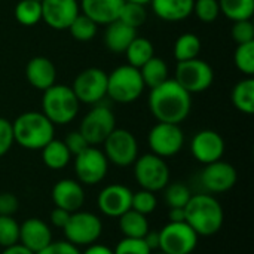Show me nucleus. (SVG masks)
Instances as JSON below:
<instances>
[{"instance_id": "20", "label": "nucleus", "mask_w": 254, "mask_h": 254, "mask_svg": "<svg viewBox=\"0 0 254 254\" xmlns=\"http://www.w3.org/2000/svg\"><path fill=\"white\" fill-rule=\"evenodd\" d=\"M18 243L34 254L39 253L52 243V231L46 222L37 217H30L19 225Z\"/></svg>"}, {"instance_id": "34", "label": "nucleus", "mask_w": 254, "mask_h": 254, "mask_svg": "<svg viewBox=\"0 0 254 254\" xmlns=\"http://www.w3.org/2000/svg\"><path fill=\"white\" fill-rule=\"evenodd\" d=\"M67 30L70 31V34H71V37L74 40H77V42H89L97 36L98 24L94 22L86 15L79 13Z\"/></svg>"}, {"instance_id": "7", "label": "nucleus", "mask_w": 254, "mask_h": 254, "mask_svg": "<svg viewBox=\"0 0 254 254\" xmlns=\"http://www.w3.org/2000/svg\"><path fill=\"white\" fill-rule=\"evenodd\" d=\"M65 241L76 247H88L95 244L103 234L101 219L91 211H74L70 214L67 225L64 226Z\"/></svg>"}, {"instance_id": "45", "label": "nucleus", "mask_w": 254, "mask_h": 254, "mask_svg": "<svg viewBox=\"0 0 254 254\" xmlns=\"http://www.w3.org/2000/svg\"><path fill=\"white\" fill-rule=\"evenodd\" d=\"M36 254H80L79 247L70 244L68 241H52L46 249Z\"/></svg>"}, {"instance_id": "40", "label": "nucleus", "mask_w": 254, "mask_h": 254, "mask_svg": "<svg viewBox=\"0 0 254 254\" xmlns=\"http://www.w3.org/2000/svg\"><path fill=\"white\" fill-rule=\"evenodd\" d=\"M232 39L238 43H250L254 42V24L252 19H241L235 21L232 28H231Z\"/></svg>"}, {"instance_id": "10", "label": "nucleus", "mask_w": 254, "mask_h": 254, "mask_svg": "<svg viewBox=\"0 0 254 254\" xmlns=\"http://www.w3.org/2000/svg\"><path fill=\"white\" fill-rule=\"evenodd\" d=\"M109 171V161L101 149L88 146L83 152L74 156L76 180L85 186L100 185Z\"/></svg>"}, {"instance_id": "1", "label": "nucleus", "mask_w": 254, "mask_h": 254, "mask_svg": "<svg viewBox=\"0 0 254 254\" xmlns=\"http://www.w3.org/2000/svg\"><path fill=\"white\" fill-rule=\"evenodd\" d=\"M149 109L158 122L180 125L190 113L192 95L174 79H168L150 89Z\"/></svg>"}, {"instance_id": "42", "label": "nucleus", "mask_w": 254, "mask_h": 254, "mask_svg": "<svg viewBox=\"0 0 254 254\" xmlns=\"http://www.w3.org/2000/svg\"><path fill=\"white\" fill-rule=\"evenodd\" d=\"M15 143L13 140V131H12V122H9L4 118H0V158H3Z\"/></svg>"}, {"instance_id": "39", "label": "nucleus", "mask_w": 254, "mask_h": 254, "mask_svg": "<svg viewBox=\"0 0 254 254\" xmlns=\"http://www.w3.org/2000/svg\"><path fill=\"white\" fill-rule=\"evenodd\" d=\"M202 22H213L220 15L219 0H193V12Z\"/></svg>"}, {"instance_id": "13", "label": "nucleus", "mask_w": 254, "mask_h": 254, "mask_svg": "<svg viewBox=\"0 0 254 254\" xmlns=\"http://www.w3.org/2000/svg\"><path fill=\"white\" fill-rule=\"evenodd\" d=\"M79 103L98 104L107 95V73L98 67L82 70L70 86Z\"/></svg>"}, {"instance_id": "25", "label": "nucleus", "mask_w": 254, "mask_h": 254, "mask_svg": "<svg viewBox=\"0 0 254 254\" xmlns=\"http://www.w3.org/2000/svg\"><path fill=\"white\" fill-rule=\"evenodd\" d=\"M42 161L43 164L54 171H60L65 168L71 161V153L65 147L63 140L52 138L43 149H42Z\"/></svg>"}, {"instance_id": "51", "label": "nucleus", "mask_w": 254, "mask_h": 254, "mask_svg": "<svg viewBox=\"0 0 254 254\" xmlns=\"http://www.w3.org/2000/svg\"><path fill=\"white\" fill-rule=\"evenodd\" d=\"M125 1H131V3H137V4H143V6H146V4H150V1H152V0H125Z\"/></svg>"}, {"instance_id": "35", "label": "nucleus", "mask_w": 254, "mask_h": 254, "mask_svg": "<svg viewBox=\"0 0 254 254\" xmlns=\"http://www.w3.org/2000/svg\"><path fill=\"white\" fill-rule=\"evenodd\" d=\"M119 21H122L124 24L132 27V28H138L141 27L146 19H147V12H146V6L143 4H137V3H131V1H125L121 12H119V16H118Z\"/></svg>"}, {"instance_id": "3", "label": "nucleus", "mask_w": 254, "mask_h": 254, "mask_svg": "<svg viewBox=\"0 0 254 254\" xmlns=\"http://www.w3.org/2000/svg\"><path fill=\"white\" fill-rule=\"evenodd\" d=\"M13 140L27 150H42L55 138V125L42 112L21 113L12 122Z\"/></svg>"}, {"instance_id": "49", "label": "nucleus", "mask_w": 254, "mask_h": 254, "mask_svg": "<svg viewBox=\"0 0 254 254\" xmlns=\"http://www.w3.org/2000/svg\"><path fill=\"white\" fill-rule=\"evenodd\" d=\"M0 254H34L33 252H30L28 249H25L24 246H21L19 243L18 244H13L10 247H4L3 252Z\"/></svg>"}, {"instance_id": "16", "label": "nucleus", "mask_w": 254, "mask_h": 254, "mask_svg": "<svg viewBox=\"0 0 254 254\" xmlns=\"http://www.w3.org/2000/svg\"><path fill=\"white\" fill-rule=\"evenodd\" d=\"M225 147L223 137L213 129H201L190 141L192 156L204 165L220 161L225 155Z\"/></svg>"}, {"instance_id": "2", "label": "nucleus", "mask_w": 254, "mask_h": 254, "mask_svg": "<svg viewBox=\"0 0 254 254\" xmlns=\"http://www.w3.org/2000/svg\"><path fill=\"white\" fill-rule=\"evenodd\" d=\"M186 223L198 237H213L220 232L225 223V211L217 198L210 193L192 195L185 207Z\"/></svg>"}, {"instance_id": "54", "label": "nucleus", "mask_w": 254, "mask_h": 254, "mask_svg": "<svg viewBox=\"0 0 254 254\" xmlns=\"http://www.w3.org/2000/svg\"><path fill=\"white\" fill-rule=\"evenodd\" d=\"M190 254H195V253H190Z\"/></svg>"}, {"instance_id": "37", "label": "nucleus", "mask_w": 254, "mask_h": 254, "mask_svg": "<svg viewBox=\"0 0 254 254\" xmlns=\"http://www.w3.org/2000/svg\"><path fill=\"white\" fill-rule=\"evenodd\" d=\"M158 207V198L155 192L140 189L138 192H132V201H131V210L149 216L152 214Z\"/></svg>"}, {"instance_id": "33", "label": "nucleus", "mask_w": 254, "mask_h": 254, "mask_svg": "<svg viewBox=\"0 0 254 254\" xmlns=\"http://www.w3.org/2000/svg\"><path fill=\"white\" fill-rule=\"evenodd\" d=\"M190 198L192 192L185 183H168L164 188V201L168 208H185Z\"/></svg>"}, {"instance_id": "8", "label": "nucleus", "mask_w": 254, "mask_h": 254, "mask_svg": "<svg viewBox=\"0 0 254 254\" xmlns=\"http://www.w3.org/2000/svg\"><path fill=\"white\" fill-rule=\"evenodd\" d=\"M174 80L190 95L207 91L214 82V71L208 63L199 58L180 61L176 67Z\"/></svg>"}, {"instance_id": "23", "label": "nucleus", "mask_w": 254, "mask_h": 254, "mask_svg": "<svg viewBox=\"0 0 254 254\" xmlns=\"http://www.w3.org/2000/svg\"><path fill=\"white\" fill-rule=\"evenodd\" d=\"M135 36H137L135 28L116 19L107 24L106 33H104V45L110 52L124 54L127 48L129 46V43L135 39Z\"/></svg>"}, {"instance_id": "15", "label": "nucleus", "mask_w": 254, "mask_h": 254, "mask_svg": "<svg viewBox=\"0 0 254 254\" xmlns=\"http://www.w3.org/2000/svg\"><path fill=\"white\" fill-rule=\"evenodd\" d=\"M199 180L208 193H225L237 185L238 173L234 165L220 159L207 164L201 171Z\"/></svg>"}, {"instance_id": "53", "label": "nucleus", "mask_w": 254, "mask_h": 254, "mask_svg": "<svg viewBox=\"0 0 254 254\" xmlns=\"http://www.w3.org/2000/svg\"><path fill=\"white\" fill-rule=\"evenodd\" d=\"M37 1H42V0H37Z\"/></svg>"}, {"instance_id": "22", "label": "nucleus", "mask_w": 254, "mask_h": 254, "mask_svg": "<svg viewBox=\"0 0 254 254\" xmlns=\"http://www.w3.org/2000/svg\"><path fill=\"white\" fill-rule=\"evenodd\" d=\"M125 0H80V13L98 25H107L118 19Z\"/></svg>"}, {"instance_id": "30", "label": "nucleus", "mask_w": 254, "mask_h": 254, "mask_svg": "<svg viewBox=\"0 0 254 254\" xmlns=\"http://www.w3.org/2000/svg\"><path fill=\"white\" fill-rule=\"evenodd\" d=\"M220 13L232 22L252 19L254 15V0H219Z\"/></svg>"}, {"instance_id": "9", "label": "nucleus", "mask_w": 254, "mask_h": 254, "mask_svg": "<svg viewBox=\"0 0 254 254\" xmlns=\"http://www.w3.org/2000/svg\"><path fill=\"white\" fill-rule=\"evenodd\" d=\"M109 164L125 168L131 167L138 158V143L135 135L124 128H115L103 143Z\"/></svg>"}, {"instance_id": "18", "label": "nucleus", "mask_w": 254, "mask_h": 254, "mask_svg": "<svg viewBox=\"0 0 254 254\" xmlns=\"http://www.w3.org/2000/svg\"><path fill=\"white\" fill-rule=\"evenodd\" d=\"M131 201H132V190L124 185L115 183L106 186L98 193L97 207L104 216L118 219L128 210H131Z\"/></svg>"}, {"instance_id": "50", "label": "nucleus", "mask_w": 254, "mask_h": 254, "mask_svg": "<svg viewBox=\"0 0 254 254\" xmlns=\"http://www.w3.org/2000/svg\"><path fill=\"white\" fill-rule=\"evenodd\" d=\"M168 220L170 222H185L186 220L185 208H170V211H168Z\"/></svg>"}, {"instance_id": "19", "label": "nucleus", "mask_w": 254, "mask_h": 254, "mask_svg": "<svg viewBox=\"0 0 254 254\" xmlns=\"http://www.w3.org/2000/svg\"><path fill=\"white\" fill-rule=\"evenodd\" d=\"M52 202L55 207L63 208L68 213L82 210L85 204V189L74 179H61L58 180L51 192Z\"/></svg>"}, {"instance_id": "44", "label": "nucleus", "mask_w": 254, "mask_h": 254, "mask_svg": "<svg viewBox=\"0 0 254 254\" xmlns=\"http://www.w3.org/2000/svg\"><path fill=\"white\" fill-rule=\"evenodd\" d=\"M19 208L18 198L10 192L0 193V216H13Z\"/></svg>"}, {"instance_id": "27", "label": "nucleus", "mask_w": 254, "mask_h": 254, "mask_svg": "<svg viewBox=\"0 0 254 254\" xmlns=\"http://www.w3.org/2000/svg\"><path fill=\"white\" fill-rule=\"evenodd\" d=\"M140 74L141 79L144 82V86L147 88H155L161 83H164L165 80L170 79V70H168V64L165 63L164 58L161 57H152L146 64H143L140 68Z\"/></svg>"}, {"instance_id": "4", "label": "nucleus", "mask_w": 254, "mask_h": 254, "mask_svg": "<svg viewBox=\"0 0 254 254\" xmlns=\"http://www.w3.org/2000/svg\"><path fill=\"white\" fill-rule=\"evenodd\" d=\"M79 106L80 103L70 86L54 83L43 91L42 113L54 125H67L73 122L79 113Z\"/></svg>"}, {"instance_id": "26", "label": "nucleus", "mask_w": 254, "mask_h": 254, "mask_svg": "<svg viewBox=\"0 0 254 254\" xmlns=\"http://www.w3.org/2000/svg\"><path fill=\"white\" fill-rule=\"evenodd\" d=\"M118 225H119V231L124 235V238L141 240L150 229L147 216L140 214L134 210H128L121 217H118Z\"/></svg>"}, {"instance_id": "11", "label": "nucleus", "mask_w": 254, "mask_h": 254, "mask_svg": "<svg viewBox=\"0 0 254 254\" xmlns=\"http://www.w3.org/2000/svg\"><path fill=\"white\" fill-rule=\"evenodd\" d=\"M116 128V118L112 109L103 104H95L82 119L79 131L89 146L103 144L110 132Z\"/></svg>"}, {"instance_id": "24", "label": "nucleus", "mask_w": 254, "mask_h": 254, "mask_svg": "<svg viewBox=\"0 0 254 254\" xmlns=\"http://www.w3.org/2000/svg\"><path fill=\"white\" fill-rule=\"evenodd\" d=\"M155 15L168 22L183 21L193 12V0H152Z\"/></svg>"}, {"instance_id": "31", "label": "nucleus", "mask_w": 254, "mask_h": 254, "mask_svg": "<svg viewBox=\"0 0 254 254\" xmlns=\"http://www.w3.org/2000/svg\"><path fill=\"white\" fill-rule=\"evenodd\" d=\"M201 52V40L195 33H183L174 43V58L177 63L198 58Z\"/></svg>"}, {"instance_id": "17", "label": "nucleus", "mask_w": 254, "mask_h": 254, "mask_svg": "<svg viewBox=\"0 0 254 254\" xmlns=\"http://www.w3.org/2000/svg\"><path fill=\"white\" fill-rule=\"evenodd\" d=\"M42 21L54 30H67L80 13L77 0H42Z\"/></svg>"}, {"instance_id": "14", "label": "nucleus", "mask_w": 254, "mask_h": 254, "mask_svg": "<svg viewBox=\"0 0 254 254\" xmlns=\"http://www.w3.org/2000/svg\"><path fill=\"white\" fill-rule=\"evenodd\" d=\"M150 152L164 159L176 156L185 144V134L180 125L158 122L147 135Z\"/></svg>"}, {"instance_id": "12", "label": "nucleus", "mask_w": 254, "mask_h": 254, "mask_svg": "<svg viewBox=\"0 0 254 254\" xmlns=\"http://www.w3.org/2000/svg\"><path fill=\"white\" fill-rule=\"evenodd\" d=\"M159 250L167 254L193 253L199 240L186 222H168L159 231Z\"/></svg>"}, {"instance_id": "46", "label": "nucleus", "mask_w": 254, "mask_h": 254, "mask_svg": "<svg viewBox=\"0 0 254 254\" xmlns=\"http://www.w3.org/2000/svg\"><path fill=\"white\" fill-rule=\"evenodd\" d=\"M70 214H71V213L63 210V208L55 207V208L51 211V214H49V220H51L52 226H55V228H58V229H64V226L67 225V222H68V219H70Z\"/></svg>"}, {"instance_id": "47", "label": "nucleus", "mask_w": 254, "mask_h": 254, "mask_svg": "<svg viewBox=\"0 0 254 254\" xmlns=\"http://www.w3.org/2000/svg\"><path fill=\"white\" fill-rule=\"evenodd\" d=\"M144 241V244L149 247L150 252H156L159 250V243H161V238H159V231H147V234L141 238Z\"/></svg>"}, {"instance_id": "32", "label": "nucleus", "mask_w": 254, "mask_h": 254, "mask_svg": "<svg viewBox=\"0 0 254 254\" xmlns=\"http://www.w3.org/2000/svg\"><path fill=\"white\" fill-rule=\"evenodd\" d=\"M15 18L21 25L33 27L42 21V4L37 0H19L15 6Z\"/></svg>"}, {"instance_id": "5", "label": "nucleus", "mask_w": 254, "mask_h": 254, "mask_svg": "<svg viewBox=\"0 0 254 254\" xmlns=\"http://www.w3.org/2000/svg\"><path fill=\"white\" fill-rule=\"evenodd\" d=\"M144 88L140 70L129 64L119 65L107 74V95L116 103L128 104L138 100Z\"/></svg>"}, {"instance_id": "28", "label": "nucleus", "mask_w": 254, "mask_h": 254, "mask_svg": "<svg viewBox=\"0 0 254 254\" xmlns=\"http://www.w3.org/2000/svg\"><path fill=\"white\" fill-rule=\"evenodd\" d=\"M232 104L237 110L246 115L254 113V79L253 77H244L232 89L231 94Z\"/></svg>"}, {"instance_id": "43", "label": "nucleus", "mask_w": 254, "mask_h": 254, "mask_svg": "<svg viewBox=\"0 0 254 254\" xmlns=\"http://www.w3.org/2000/svg\"><path fill=\"white\" fill-rule=\"evenodd\" d=\"M63 141H64L65 147L68 149V152L71 153V156L79 155L80 152H83V150L89 146V144H88V141L85 140V137L80 134V131H79V129H77V131H71V132H68Z\"/></svg>"}, {"instance_id": "41", "label": "nucleus", "mask_w": 254, "mask_h": 254, "mask_svg": "<svg viewBox=\"0 0 254 254\" xmlns=\"http://www.w3.org/2000/svg\"><path fill=\"white\" fill-rule=\"evenodd\" d=\"M152 252L149 250V247L144 244L143 240L138 238H122L115 250L113 254H150Z\"/></svg>"}, {"instance_id": "21", "label": "nucleus", "mask_w": 254, "mask_h": 254, "mask_svg": "<svg viewBox=\"0 0 254 254\" xmlns=\"http://www.w3.org/2000/svg\"><path fill=\"white\" fill-rule=\"evenodd\" d=\"M25 77L33 88H36L39 91H45L55 83L57 68L49 58L37 55V57H33L27 63Z\"/></svg>"}, {"instance_id": "52", "label": "nucleus", "mask_w": 254, "mask_h": 254, "mask_svg": "<svg viewBox=\"0 0 254 254\" xmlns=\"http://www.w3.org/2000/svg\"><path fill=\"white\" fill-rule=\"evenodd\" d=\"M150 254H167V253H164V252H161V250H156V252H152Z\"/></svg>"}, {"instance_id": "48", "label": "nucleus", "mask_w": 254, "mask_h": 254, "mask_svg": "<svg viewBox=\"0 0 254 254\" xmlns=\"http://www.w3.org/2000/svg\"><path fill=\"white\" fill-rule=\"evenodd\" d=\"M80 254H113V250L104 244H92V246H88L85 249V252Z\"/></svg>"}, {"instance_id": "38", "label": "nucleus", "mask_w": 254, "mask_h": 254, "mask_svg": "<svg viewBox=\"0 0 254 254\" xmlns=\"http://www.w3.org/2000/svg\"><path fill=\"white\" fill-rule=\"evenodd\" d=\"M19 241V223L13 216H0V247H10Z\"/></svg>"}, {"instance_id": "29", "label": "nucleus", "mask_w": 254, "mask_h": 254, "mask_svg": "<svg viewBox=\"0 0 254 254\" xmlns=\"http://www.w3.org/2000/svg\"><path fill=\"white\" fill-rule=\"evenodd\" d=\"M124 54L127 55L129 65L140 68L143 64H146L155 55V48L149 39L135 36V39L129 43V46L127 48V51Z\"/></svg>"}, {"instance_id": "6", "label": "nucleus", "mask_w": 254, "mask_h": 254, "mask_svg": "<svg viewBox=\"0 0 254 254\" xmlns=\"http://www.w3.org/2000/svg\"><path fill=\"white\" fill-rule=\"evenodd\" d=\"M132 167L135 182L144 190L156 193L164 190V188L170 183V167L167 161L152 152L138 156Z\"/></svg>"}, {"instance_id": "36", "label": "nucleus", "mask_w": 254, "mask_h": 254, "mask_svg": "<svg viewBox=\"0 0 254 254\" xmlns=\"http://www.w3.org/2000/svg\"><path fill=\"white\" fill-rule=\"evenodd\" d=\"M234 61L237 68L247 77L254 76V42L238 45L235 49Z\"/></svg>"}]
</instances>
